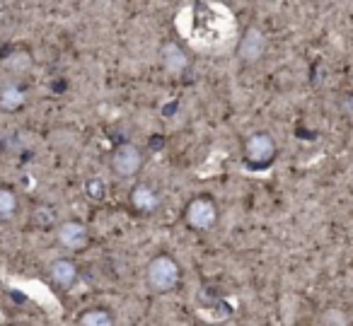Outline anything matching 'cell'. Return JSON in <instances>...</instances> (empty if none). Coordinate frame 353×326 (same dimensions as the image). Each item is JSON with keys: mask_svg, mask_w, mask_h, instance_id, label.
<instances>
[{"mask_svg": "<svg viewBox=\"0 0 353 326\" xmlns=\"http://www.w3.org/2000/svg\"><path fill=\"white\" fill-rule=\"evenodd\" d=\"M266 49H269L266 34L259 30V27L250 25L245 32H242L240 41H237V59H240L245 65H254L266 56Z\"/></svg>", "mask_w": 353, "mask_h": 326, "instance_id": "277c9868", "label": "cell"}, {"mask_svg": "<svg viewBox=\"0 0 353 326\" xmlns=\"http://www.w3.org/2000/svg\"><path fill=\"white\" fill-rule=\"evenodd\" d=\"M184 223L196 232H208L218 223V205L208 196H196L184 208Z\"/></svg>", "mask_w": 353, "mask_h": 326, "instance_id": "7a4b0ae2", "label": "cell"}, {"mask_svg": "<svg viewBox=\"0 0 353 326\" xmlns=\"http://www.w3.org/2000/svg\"><path fill=\"white\" fill-rule=\"evenodd\" d=\"M78 324H83V326H114L117 324V319H114L107 309H102V307H92V309H85L83 314L78 316Z\"/></svg>", "mask_w": 353, "mask_h": 326, "instance_id": "4fadbf2b", "label": "cell"}, {"mask_svg": "<svg viewBox=\"0 0 353 326\" xmlns=\"http://www.w3.org/2000/svg\"><path fill=\"white\" fill-rule=\"evenodd\" d=\"M27 104V92L22 85L6 83L0 88V112L3 114H17Z\"/></svg>", "mask_w": 353, "mask_h": 326, "instance_id": "30bf717a", "label": "cell"}, {"mask_svg": "<svg viewBox=\"0 0 353 326\" xmlns=\"http://www.w3.org/2000/svg\"><path fill=\"white\" fill-rule=\"evenodd\" d=\"M8 65H12V73L15 75H22L32 68V61L27 54H15L12 59H8Z\"/></svg>", "mask_w": 353, "mask_h": 326, "instance_id": "9a60e30c", "label": "cell"}, {"mask_svg": "<svg viewBox=\"0 0 353 326\" xmlns=\"http://www.w3.org/2000/svg\"><path fill=\"white\" fill-rule=\"evenodd\" d=\"M143 167V152L138 145L133 143H123L114 150L112 155V172L119 176V179H131L141 172Z\"/></svg>", "mask_w": 353, "mask_h": 326, "instance_id": "5b68a950", "label": "cell"}, {"mask_svg": "<svg viewBox=\"0 0 353 326\" xmlns=\"http://www.w3.org/2000/svg\"><path fill=\"white\" fill-rule=\"evenodd\" d=\"M30 220H32V225H34V227H39V230H49V227H54V225L59 223V213H56L54 205L41 203V205H37V208L32 210Z\"/></svg>", "mask_w": 353, "mask_h": 326, "instance_id": "7c38bea8", "label": "cell"}, {"mask_svg": "<svg viewBox=\"0 0 353 326\" xmlns=\"http://www.w3.org/2000/svg\"><path fill=\"white\" fill-rule=\"evenodd\" d=\"M346 116H348V121L353 123V97L346 99Z\"/></svg>", "mask_w": 353, "mask_h": 326, "instance_id": "2e32d148", "label": "cell"}, {"mask_svg": "<svg viewBox=\"0 0 353 326\" xmlns=\"http://www.w3.org/2000/svg\"><path fill=\"white\" fill-rule=\"evenodd\" d=\"M85 196H88L90 201H104V196H107V184H104L99 176H88L85 179Z\"/></svg>", "mask_w": 353, "mask_h": 326, "instance_id": "5bb4252c", "label": "cell"}, {"mask_svg": "<svg viewBox=\"0 0 353 326\" xmlns=\"http://www.w3.org/2000/svg\"><path fill=\"white\" fill-rule=\"evenodd\" d=\"M49 278L59 290H70L78 281V266L70 258H56L49 266Z\"/></svg>", "mask_w": 353, "mask_h": 326, "instance_id": "9c48e42d", "label": "cell"}, {"mask_svg": "<svg viewBox=\"0 0 353 326\" xmlns=\"http://www.w3.org/2000/svg\"><path fill=\"white\" fill-rule=\"evenodd\" d=\"M182 283V268L170 254H157L148 261L145 266V285L157 295L172 292Z\"/></svg>", "mask_w": 353, "mask_h": 326, "instance_id": "6da1fadb", "label": "cell"}, {"mask_svg": "<svg viewBox=\"0 0 353 326\" xmlns=\"http://www.w3.org/2000/svg\"><path fill=\"white\" fill-rule=\"evenodd\" d=\"M157 56H160V65L170 75H184L189 70V65H192L189 54L176 41H165L160 46V51H157Z\"/></svg>", "mask_w": 353, "mask_h": 326, "instance_id": "52a82bcc", "label": "cell"}, {"mask_svg": "<svg viewBox=\"0 0 353 326\" xmlns=\"http://www.w3.org/2000/svg\"><path fill=\"white\" fill-rule=\"evenodd\" d=\"M128 201H131V208L141 215H152L157 208H160V194L148 184L133 186Z\"/></svg>", "mask_w": 353, "mask_h": 326, "instance_id": "ba28073f", "label": "cell"}, {"mask_svg": "<svg viewBox=\"0 0 353 326\" xmlns=\"http://www.w3.org/2000/svg\"><path fill=\"white\" fill-rule=\"evenodd\" d=\"M17 194L10 189V186H0V223H10L17 213Z\"/></svg>", "mask_w": 353, "mask_h": 326, "instance_id": "8fae6325", "label": "cell"}, {"mask_svg": "<svg viewBox=\"0 0 353 326\" xmlns=\"http://www.w3.org/2000/svg\"><path fill=\"white\" fill-rule=\"evenodd\" d=\"M56 242L68 252H83L90 247V230L80 220H65L56 227Z\"/></svg>", "mask_w": 353, "mask_h": 326, "instance_id": "8992f818", "label": "cell"}, {"mask_svg": "<svg viewBox=\"0 0 353 326\" xmlns=\"http://www.w3.org/2000/svg\"><path fill=\"white\" fill-rule=\"evenodd\" d=\"M276 157V141L269 131H254L247 136L245 141V160L250 167L261 170V167H269Z\"/></svg>", "mask_w": 353, "mask_h": 326, "instance_id": "3957f363", "label": "cell"}]
</instances>
